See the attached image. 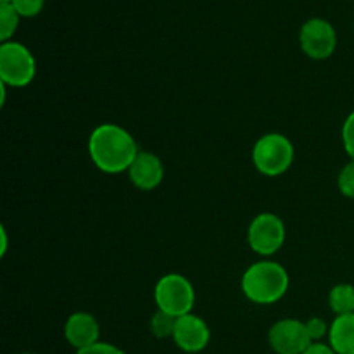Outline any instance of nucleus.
Returning a JSON list of instances; mask_svg holds the SVG:
<instances>
[{"instance_id":"1","label":"nucleus","mask_w":354,"mask_h":354,"mask_svg":"<svg viewBox=\"0 0 354 354\" xmlns=\"http://www.w3.org/2000/svg\"><path fill=\"white\" fill-rule=\"evenodd\" d=\"M138 152L140 151L135 138L120 124H100L88 138V154L92 162L100 171L111 175L128 171Z\"/></svg>"},{"instance_id":"2","label":"nucleus","mask_w":354,"mask_h":354,"mask_svg":"<svg viewBox=\"0 0 354 354\" xmlns=\"http://www.w3.org/2000/svg\"><path fill=\"white\" fill-rule=\"evenodd\" d=\"M289 289V273L275 261H258L245 270L242 292L251 303L273 304Z\"/></svg>"},{"instance_id":"3","label":"nucleus","mask_w":354,"mask_h":354,"mask_svg":"<svg viewBox=\"0 0 354 354\" xmlns=\"http://www.w3.org/2000/svg\"><path fill=\"white\" fill-rule=\"evenodd\" d=\"M292 161L294 145L282 133L263 135L252 149V162L266 176L283 175L292 166Z\"/></svg>"},{"instance_id":"4","label":"nucleus","mask_w":354,"mask_h":354,"mask_svg":"<svg viewBox=\"0 0 354 354\" xmlns=\"http://www.w3.org/2000/svg\"><path fill=\"white\" fill-rule=\"evenodd\" d=\"M37 73V62L30 48L19 41H3L0 45V83L12 88L30 85Z\"/></svg>"},{"instance_id":"5","label":"nucleus","mask_w":354,"mask_h":354,"mask_svg":"<svg viewBox=\"0 0 354 354\" xmlns=\"http://www.w3.org/2000/svg\"><path fill=\"white\" fill-rule=\"evenodd\" d=\"M154 299L159 311L180 318L192 313L196 292L189 280L178 273H169L159 279L154 289Z\"/></svg>"},{"instance_id":"6","label":"nucleus","mask_w":354,"mask_h":354,"mask_svg":"<svg viewBox=\"0 0 354 354\" xmlns=\"http://www.w3.org/2000/svg\"><path fill=\"white\" fill-rule=\"evenodd\" d=\"M299 45L301 50L315 61L328 59L337 47L335 28L322 17L308 19L299 30Z\"/></svg>"},{"instance_id":"7","label":"nucleus","mask_w":354,"mask_h":354,"mask_svg":"<svg viewBox=\"0 0 354 354\" xmlns=\"http://www.w3.org/2000/svg\"><path fill=\"white\" fill-rule=\"evenodd\" d=\"M248 241L258 254L273 256L286 241V225L273 213L258 214L249 225Z\"/></svg>"},{"instance_id":"8","label":"nucleus","mask_w":354,"mask_h":354,"mask_svg":"<svg viewBox=\"0 0 354 354\" xmlns=\"http://www.w3.org/2000/svg\"><path fill=\"white\" fill-rule=\"evenodd\" d=\"M268 342L277 354H303L313 344L306 322L296 318H286L273 324L268 332Z\"/></svg>"},{"instance_id":"9","label":"nucleus","mask_w":354,"mask_h":354,"mask_svg":"<svg viewBox=\"0 0 354 354\" xmlns=\"http://www.w3.org/2000/svg\"><path fill=\"white\" fill-rule=\"evenodd\" d=\"M211 332L206 322L197 315L189 313L176 318L175 332H173V341L182 351L185 353H199L206 349L209 344Z\"/></svg>"},{"instance_id":"10","label":"nucleus","mask_w":354,"mask_h":354,"mask_svg":"<svg viewBox=\"0 0 354 354\" xmlns=\"http://www.w3.org/2000/svg\"><path fill=\"white\" fill-rule=\"evenodd\" d=\"M100 327L95 317L85 311L73 313L64 324V337L69 346L80 351L99 342Z\"/></svg>"},{"instance_id":"11","label":"nucleus","mask_w":354,"mask_h":354,"mask_svg":"<svg viewBox=\"0 0 354 354\" xmlns=\"http://www.w3.org/2000/svg\"><path fill=\"white\" fill-rule=\"evenodd\" d=\"M131 183L140 190H154L165 178V166L152 152L140 151L128 169Z\"/></svg>"},{"instance_id":"12","label":"nucleus","mask_w":354,"mask_h":354,"mask_svg":"<svg viewBox=\"0 0 354 354\" xmlns=\"http://www.w3.org/2000/svg\"><path fill=\"white\" fill-rule=\"evenodd\" d=\"M328 344L337 354H354V313L335 317L328 330Z\"/></svg>"},{"instance_id":"13","label":"nucleus","mask_w":354,"mask_h":354,"mask_svg":"<svg viewBox=\"0 0 354 354\" xmlns=\"http://www.w3.org/2000/svg\"><path fill=\"white\" fill-rule=\"evenodd\" d=\"M328 306L337 317L354 313V287L351 283H339L328 294Z\"/></svg>"},{"instance_id":"14","label":"nucleus","mask_w":354,"mask_h":354,"mask_svg":"<svg viewBox=\"0 0 354 354\" xmlns=\"http://www.w3.org/2000/svg\"><path fill=\"white\" fill-rule=\"evenodd\" d=\"M21 16L10 2H0V40L9 41L19 26Z\"/></svg>"},{"instance_id":"15","label":"nucleus","mask_w":354,"mask_h":354,"mask_svg":"<svg viewBox=\"0 0 354 354\" xmlns=\"http://www.w3.org/2000/svg\"><path fill=\"white\" fill-rule=\"evenodd\" d=\"M175 325H176V318L171 317V315L165 313V311H159L152 317L151 320V332L156 335L158 339H166L171 337L173 339V332H175Z\"/></svg>"},{"instance_id":"16","label":"nucleus","mask_w":354,"mask_h":354,"mask_svg":"<svg viewBox=\"0 0 354 354\" xmlns=\"http://www.w3.org/2000/svg\"><path fill=\"white\" fill-rule=\"evenodd\" d=\"M337 185L342 196L354 199V161L348 162V165L341 169L337 178Z\"/></svg>"},{"instance_id":"17","label":"nucleus","mask_w":354,"mask_h":354,"mask_svg":"<svg viewBox=\"0 0 354 354\" xmlns=\"http://www.w3.org/2000/svg\"><path fill=\"white\" fill-rule=\"evenodd\" d=\"M9 2L21 17H35L44 9L45 0H9Z\"/></svg>"},{"instance_id":"18","label":"nucleus","mask_w":354,"mask_h":354,"mask_svg":"<svg viewBox=\"0 0 354 354\" xmlns=\"http://www.w3.org/2000/svg\"><path fill=\"white\" fill-rule=\"evenodd\" d=\"M342 144H344L351 161H354V111L346 118L344 124H342Z\"/></svg>"},{"instance_id":"19","label":"nucleus","mask_w":354,"mask_h":354,"mask_svg":"<svg viewBox=\"0 0 354 354\" xmlns=\"http://www.w3.org/2000/svg\"><path fill=\"white\" fill-rule=\"evenodd\" d=\"M306 328L313 342H320L325 335H328V330H330V327L325 324V320H322V318L318 317L310 318V320L306 322Z\"/></svg>"},{"instance_id":"20","label":"nucleus","mask_w":354,"mask_h":354,"mask_svg":"<svg viewBox=\"0 0 354 354\" xmlns=\"http://www.w3.org/2000/svg\"><path fill=\"white\" fill-rule=\"evenodd\" d=\"M76 354H127L123 349L116 348L113 344H107V342H97V344L88 346L85 349H80Z\"/></svg>"},{"instance_id":"21","label":"nucleus","mask_w":354,"mask_h":354,"mask_svg":"<svg viewBox=\"0 0 354 354\" xmlns=\"http://www.w3.org/2000/svg\"><path fill=\"white\" fill-rule=\"evenodd\" d=\"M303 354H337L330 348V344H324V342H313L310 348Z\"/></svg>"},{"instance_id":"22","label":"nucleus","mask_w":354,"mask_h":354,"mask_svg":"<svg viewBox=\"0 0 354 354\" xmlns=\"http://www.w3.org/2000/svg\"><path fill=\"white\" fill-rule=\"evenodd\" d=\"M0 235H2V248H0V254H6V251H7V234H6V230H0Z\"/></svg>"},{"instance_id":"23","label":"nucleus","mask_w":354,"mask_h":354,"mask_svg":"<svg viewBox=\"0 0 354 354\" xmlns=\"http://www.w3.org/2000/svg\"><path fill=\"white\" fill-rule=\"evenodd\" d=\"M0 2H9V0H0Z\"/></svg>"},{"instance_id":"24","label":"nucleus","mask_w":354,"mask_h":354,"mask_svg":"<svg viewBox=\"0 0 354 354\" xmlns=\"http://www.w3.org/2000/svg\"><path fill=\"white\" fill-rule=\"evenodd\" d=\"M21 354H31V353H21Z\"/></svg>"}]
</instances>
